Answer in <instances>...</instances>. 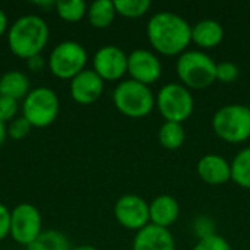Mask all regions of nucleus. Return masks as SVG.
<instances>
[{"label":"nucleus","mask_w":250,"mask_h":250,"mask_svg":"<svg viewBox=\"0 0 250 250\" xmlns=\"http://www.w3.org/2000/svg\"><path fill=\"white\" fill-rule=\"evenodd\" d=\"M146 35L152 48L164 56H180L192 42V26L174 12H157L146 23Z\"/></svg>","instance_id":"nucleus-1"},{"label":"nucleus","mask_w":250,"mask_h":250,"mask_svg":"<svg viewBox=\"0 0 250 250\" xmlns=\"http://www.w3.org/2000/svg\"><path fill=\"white\" fill-rule=\"evenodd\" d=\"M50 40L47 22L38 15H23L18 18L7 31V45L13 56L31 59L42 53Z\"/></svg>","instance_id":"nucleus-2"},{"label":"nucleus","mask_w":250,"mask_h":250,"mask_svg":"<svg viewBox=\"0 0 250 250\" xmlns=\"http://www.w3.org/2000/svg\"><path fill=\"white\" fill-rule=\"evenodd\" d=\"M176 72L182 85L204 89L217 81V63L201 50H186L176 62Z\"/></svg>","instance_id":"nucleus-3"},{"label":"nucleus","mask_w":250,"mask_h":250,"mask_svg":"<svg viewBox=\"0 0 250 250\" xmlns=\"http://www.w3.org/2000/svg\"><path fill=\"white\" fill-rule=\"evenodd\" d=\"M113 103L116 108L126 117H146L155 107V97L148 85L133 79H126L117 83L113 91Z\"/></svg>","instance_id":"nucleus-4"},{"label":"nucleus","mask_w":250,"mask_h":250,"mask_svg":"<svg viewBox=\"0 0 250 250\" xmlns=\"http://www.w3.org/2000/svg\"><path fill=\"white\" fill-rule=\"evenodd\" d=\"M215 135L229 144H242L250 138V107L243 104H229L212 116Z\"/></svg>","instance_id":"nucleus-5"},{"label":"nucleus","mask_w":250,"mask_h":250,"mask_svg":"<svg viewBox=\"0 0 250 250\" xmlns=\"http://www.w3.org/2000/svg\"><path fill=\"white\" fill-rule=\"evenodd\" d=\"M88 53L85 47L73 40L59 42L48 54L47 67L53 76L72 81L76 75L86 69Z\"/></svg>","instance_id":"nucleus-6"},{"label":"nucleus","mask_w":250,"mask_h":250,"mask_svg":"<svg viewBox=\"0 0 250 250\" xmlns=\"http://www.w3.org/2000/svg\"><path fill=\"white\" fill-rule=\"evenodd\" d=\"M60 111L57 94L48 86H38L29 91L22 101V116L32 127L42 129L53 125Z\"/></svg>","instance_id":"nucleus-7"},{"label":"nucleus","mask_w":250,"mask_h":250,"mask_svg":"<svg viewBox=\"0 0 250 250\" xmlns=\"http://www.w3.org/2000/svg\"><path fill=\"white\" fill-rule=\"evenodd\" d=\"M157 108L166 122L183 123L195 108V100L189 88L182 83H166L157 94Z\"/></svg>","instance_id":"nucleus-8"},{"label":"nucleus","mask_w":250,"mask_h":250,"mask_svg":"<svg viewBox=\"0 0 250 250\" xmlns=\"http://www.w3.org/2000/svg\"><path fill=\"white\" fill-rule=\"evenodd\" d=\"M42 233V217L32 204H19L10 212V237L28 248Z\"/></svg>","instance_id":"nucleus-9"},{"label":"nucleus","mask_w":250,"mask_h":250,"mask_svg":"<svg viewBox=\"0 0 250 250\" xmlns=\"http://www.w3.org/2000/svg\"><path fill=\"white\" fill-rule=\"evenodd\" d=\"M114 217L122 227L139 231L149 224V204L138 195H123L114 204Z\"/></svg>","instance_id":"nucleus-10"},{"label":"nucleus","mask_w":250,"mask_h":250,"mask_svg":"<svg viewBox=\"0 0 250 250\" xmlns=\"http://www.w3.org/2000/svg\"><path fill=\"white\" fill-rule=\"evenodd\" d=\"M92 70L104 82L120 81L127 73V54L117 45H103L92 57Z\"/></svg>","instance_id":"nucleus-11"},{"label":"nucleus","mask_w":250,"mask_h":250,"mask_svg":"<svg viewBox=\"0 0 250 250\" xmlns=\"http://www.w3.org/2000/svg\"><path fill=\"white\" fill-rule=\"evenodd\" d=\"M127 73L130 79L149 86L161 78L163 64L152 51L136 48L127 54Z\"/></svg>","instance_id":"nucleus-12"},{"label":"nucleus","mask_w":250,"mask_h":250,"mask_svg":"<svg viewBox=\"0 0 250 250\" xmlns=\"http://www.w3.org/2000/svg\"><path fill=\"white\" fill-rule=\"evenodd\" d=\"M69 91L75 103L88 105L101 97L104 91V81L92 69H85L70 81Z\"/></svg>","instance_id":"nucleus-13"},{"label":"nucleus","mask_w":250,"mask_h":250,"mask_svg":"<svg viewBox=\"0 0 250 250\" xmlns=\"http://www.w3.org/2000/svg\"><path fill=\"white\" fill-rule=\"evenodd\" d=\"M132 250H176V242L168 229L149 223L146 227L136 231Z\"/></svg>","instance_id":"nucleus-14"},{"label":"nucleus","mask_w":250,"mask_h":250,"mask_svg":"<svg viewBox=\"0 0 250 250\" xmlns=\"http://www.w3.org/2000/svg\"><path fill=\"white\" fill-rule=\"evenodd\" d=\"M198 176L208 185H224L231 180V163L217 154L204 155L196 166Z\"/></svg>","instance_id":"nucleus-15"},{"label":"nucleus","mask_w":250,"mask_h":250,"mask_svg":"<svg viewBox=\"0 0 250 250\" xmlns=\"http://www.w3.org/2000/svg\"><path fill=\"white\" fill-rule=\"evenodd\" d=\"M180 215V205L171 195H160L149 204V223L163 229L173 226Z\"/></svg>","instance_id":"nucleus-16"},{"label":"nucleus","mask_w":250,"mask_h":250,"mask_svg":"<svg viewBox=\"0 0 250 250\" xmlns=\"http://www.w3.org/2000/svg\"><path fill=\"white\" fill-rule=\"evenodd\" d=\"M223 38L224 28L215 19H202L192 26V41L201 48H214Z\"/></svg>","instance_id":"nucleus-17"},{"label":"nucleus","mask_w":250,"mask_h":250,"mask_svg":"<svg viewBox=\"0 0 250 250\" xmlns=\"http://www.w3.org/2000/svg\"><path fill=\"white\" fill-rule=\"evenodd\" d=\"M31 83L28 76L21 70H7L0 76V95L23 101L29 94Z\"/></svg>","instance_id":"nucleus-18"},{"label":"nucleus","mask_w":250,"mask_h":250,"mask_svg":"<svg viewBox=\"0 0 250 250\" xmlns=\"http://www.w3.org/2000/svg\"><path fill=\"white\" fill-rule=\"evenodd\" d=\"M117 12L114 7V1L111 0H97L88 6L86 18L88 22L98 29L108 28L116 18Z\"/></svg>","instance_id":"nucleus-19"},{"label":"nucleus","mask_w":250,"mask_h":250,"mask_svg":"<svg viewBox=\"0 0 250 250\" xmlns=\"http://www.w3.org/2000/svg\"><path fill=\"white\" fill-rule=\"evenodd\" d=\"M26 250H72V246L64 233L59 230H42Z\"/></svg>","instance_id":"nucleus-20"},{"label":"nucleus","mask_w":250,"mask_h":250,"mask_svg":"<svg viewBox=\"0 0 250 250\" xmlns=\"http://www.w3.org/2000/svg\"><path fill=\"white\" fill-rule=\"evenodd\" d=\"M186 132L182 123L164 122V125L158 130V141L166 149H177L185 144Z\"/></svg>","instance_id":"nucleus-21"},{"label":"nucleus","mask_w":250,"mask_h":250,"mask_svg":"<svg viewBox=\"0 0 250 250\" xmlns=\"http://www.w3.org/2000/svg\"><path fill=\"white\" fill-rule=\"evenodd\" d=\"M231 180L243 189H250V146L243 148L233 158Z\"/></svg>","instance_id":"nucleus-22"},{"label":"nucleus","mask_w":250,"mask_h":250,"mask_svg":"<svg viewBox=\"0 0 250 250\" xmlns=\"http://www.w3.org/2000/svg\"><path fill=\"white\" fill-rule=\"evenodd\" d=\"M56 13L67 23H76L86 16L88 4L83 0H59L56 1Z\"/></svg>","instance_id":"nucleus-23"},{"label":"nucleus","mask_w":250,"mask_h":250,"mask_svg":"<svg viewBox=\"0 0 250 250\" xmlns=\"http://www.w3.org/2000/svg\"><path fill=\"white\" fill-rule=\"evenodd\" d=\"M114 7H116L117 15L133 19V18L144 16L151 7V1L149 0H116Z\"/></svg>","instance_id":"nucleus-24"},{"label":"nucleus","mask_w":250,"mask_h":250,"mask_svg":"<svg viewBox=\"0 0 250 250\" xmlns=\"http://www.w3.org/2000/svg\"><path fill=\"white\" fill-rule=\"evenodd\" d=\"M31 129V123L23 116H19L13 119L10 123H7V136L13 141H22L29 135Z\"/></svg>","instance_id":"nucleus-25"},{"label":"nucleus","mask_w":250,"mask_h":250,"mask_svg":"<svg viewBox=\"0 0 250 250\" xmlns=\"http://www.w3.org/2000/svg\"><path fill=\"white\" fill-rule=\"evenodd\" d=\"M192 250H231V246L224 237L212 233L209 236L201 237Z\"/></svg>","instance_id":"nucleus-26"},{"label":"nucleus","mask_w":250,"mask_h":250,"mask_svg":"<svg viewBox=\"0 0 250 250\" xmlns=\"http://www.w3.org/2000/svg\"><path fill=\"white\" fill-rule=\"evenodd\" d=\"M18 111H19V101L0 95V120L3 123L7 125L13 119H16Z\"/></svg>","instance_id":"nucleus-27"},{"label":"nucleus","mask_w":250,"mask_h":250,"mask_svg":"<svg viewBox=\"0 0 250 250\" xmlns=\"http://www.w3.org/2000/svg\"><path fill=\"white\" fill-rule=\"evenodd\" d=\"M239 67L233 62H221L217 64V81L223 83H233L239 78Z\"/></svg>","instance_id":"nucleus-28"},{"label":"nucleus","mask_w":250,"mask_h":250,"mask_svg":"<svg viewBox=\"0 0 250 250\" xmlns=\"http://www.w3.org/2000/svg\"><path fill=\"white\" fill-rule=\"evenodd\" d=\"M10 209L0 204V242L10 236Z\"/></svg>","instance_id":"nucleus-29"},{"label":"nucleus","mask_w":250,"mask_h":250,"mask_svg":"<svg viewBox=\"0 0 250 250\" xmlns=\"http://www.w3.org/2000/svg\"><path fill=\"white\" fill-rule=\"evenodd\" d=\"M45 64H47V62L44 60V57L41 54L34 56V57L26 60V66L31 72H41L45 67Z\"/></svg>","instance_id":"nucleus-30"},{"label":"nucleus","mask_w":250,"mask_h":250,"mask_svg":"<svg viewBox=\"0 0 250 250\" xmlns=\"http://www.w3.org/2000/svg\"><path fill=\"white\" fill-rule=\"evenodd\" d=\"M9 31V21H7V15L4 13L3 9H0V37H3L4 34H7Z\"/></svg>","instance_id":"nucleus-31"},{"label":"nucleus","mask_w":250,"mask_h":250,"mask_svg":"<svg viewBox=\"0 0 250 250\" xmlns=\"http://www.w3.org/2000/svg\"><path fill=\"white\" fill-rule=\"evenodd\" d=\"M6 138H7V125L0 120V146L4 144Z\"/></svg>","instance_id":"nucleus-32"},{"label":"nucleus","mask_w":250,"mask_h":250,"mask_svg":"<svg viewBox=\"0 0 250 250\" xmlns=\"http://www.w3.org/2000/svg\"><path fill=\"white\" fill-rule=\"evenodd\" d=\"M72 250H98L97 248L91 246V245H81V246H76V248H72Z\"/></svg>","instance_id":"nucleus-33"}]
</instances>
